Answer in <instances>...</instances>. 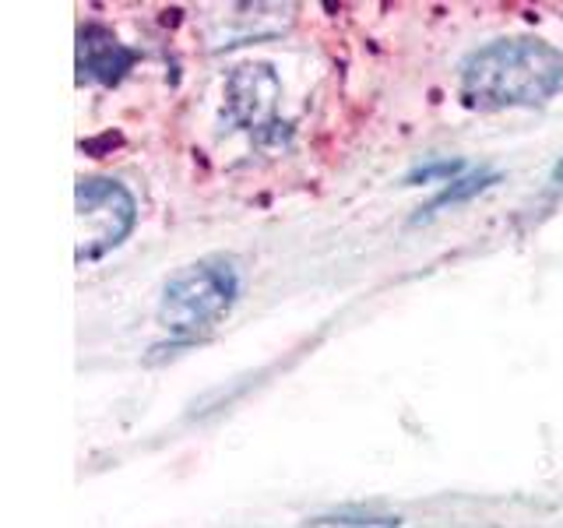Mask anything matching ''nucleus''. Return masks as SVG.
Instances as JSON below:
<instances>
[{
  "label": "nucleus",
  "mask_w": 563,
  "mask_h": 528,
  "mask_svg": "<svg viewBox=\"0 0 563 528\" xmlns=\"http://www.w3.org/2000/svg\"><path fill=\"white\" fill-rule=\"evenodd\" d=\"M563 85V53L550 43L518 35L475 50L462 67V99L475 110L542 106Z\"/></svg>",
  "instance_id": "nucleus-1"
},
{
  "label": "nucleus",
  "mask_w": 563,
  "mask_h": 528,
  "mask_svg": "<svg viewBox=\"0 0 563 528\" xmlns=\"http://www.w3.org/2000/svg\"><path fill=\"white\" fill-rule=\"evenodd\" d=\"M240 293V275L229 261H198L176 272L158 299V324L169 334L194 339L216 328L233 310Z\"/></svg>",
  "instance_id": "nucleus-2"
},
{
  "label": "nucleus",
  "mask_w": 563,
  "mask_h": 528,
  "mask_svg": "<svg viewBox=\"0 0 563 528\" xmlns=\"http://www.w3.org/2000/svg\"><path fill=\"white\" fill-rule=\"evenodd\" d=\"M137 208L128 187L117 180H81L75 194V237H78V261H96L106 251H113L134 229Z\"/></svg>",
  "instance_id": "nucleus-3"
},
{
  "label": "nucleus",
  "mask_w": 563,
  "mask_h": 528,
  "mask_svg": "<svg viewBox=\"0 0 563 528\" xmlns=\"http://www.w3.org/2000/svg\"><path fill=\"white\" fill-rule=\"evenodd\" d=\"M134 64V53L123 46L110 29L85 25L78 32V75L81 81L113 85Z\"/></svg>",
  "instance_id": "nucleus-4"
},
{
  "label": "nucleus",
  "mask_w": 563,
  "mask_h": 528,
  "mask_svg": "<svg viewBox=\"0 0 563 528\" xmlns=\"http://www.w3.org/2000/svg\"><path fill=\"white\" fill-rule=\"evenodd\" d=\"M233 88V113L243 120V123H264L275 110V96H278V81L268 75V67H243L240 75H233L229 81Z\"/></svg>",
  "instance_id": "nucleus-5"
},
{
  "label": "nucleus",
  "mask_w": 563,
  "mask_h": 528,
  "mask_svg": "<svg viewBox=\"0 0 563 528\" xmlns=\"http://www.w3.org/2000/svg\"><path fill=\"white\" fill-rule=\"evenodd\" d=\"M303 528H398L391 518H313Z\"/></svg>",
  "instance_id": "nucleus-6"
},
{
  "label": "nucleus",
  "mask_w": 563,
  "mask_h": 528,
  "mask_svg": "<svg viewBox=\"0 0 563 528\" xmlns=\"http://www.w3.org/2000/svg\"><path fill=\"white\" fill-rule=\"evenodd\" d=\"M556 180H563V163L556 166Z\"/></svg>",
  "instance_id": "nucleus-7"
}]
</instances>
